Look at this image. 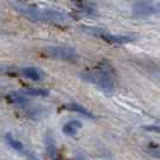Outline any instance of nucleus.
<instances>
[{
    "mask_svg": "<svg viewBox=\"0 0 160 160\" xmlns=\"http://www.w3.org/2000/svg\"><path fill=\"white\" fill-rule=\"evenodd\" d=\"M22 73H23L27 78L32 81H40L42 78V73H41L40 70L36 69V68H32V66L24 68L23 70H22Z\"/></svg>",
    "mask_w": 160,
    "mask_h": 160,
    "instance_id": "nucleus-8",
    "label": "nucleus"
},
{
    "mask_svg": "<svg viewBox=\"0 0 160 160\" xmlns=\"http://www.w3.org/2000/svg\"><path fill=\"white\" fill-rule=\"evenodd\" d=\"M143 129H146L147 131H155V132H159V127H144Z\"/></svg>",
    "mask_w": 160,
    "mask_h": 160,
    "instance_id": "nucleus-13",
    "label": "nucleus"
},
{
    "mask_svg": "<svg viewBox=\"0 0 160 160\" xmlns=\"http://www.w3.org/2000/svg\"><path fill=\"white\" fill-rule=\"evenodd\" d=\"M43 54L52 59H59L66 62H72L77 58L75 49L66 46H48L43 49Z\"/></svg>",
    "mask_w": 160,
    "mask_h": 160,
    "instance_id": "nucleus-3",
    "label": "nucleus"
},
{
    "mask_svg": "<svg viewBox=\"0 0 160 160\" xmlns=\"http://www.w3.org/2000/svg\"><path fill=\"white\" fill-rule=\"evenodd\" d=\"M12 6L19 15L34 21V22H45V23L64 24L70 21V17L62 11L52 8H41L35 6H28L21 2H12Z\"/></svg>",
    "mask_w": 160,
    "mask_h": 160,
    "instance_id": "nucleus-1",
    "label": "nucleus"
},
{
    "mask_svg": "<svg viewBox=\"0 0 160 160\" xmlns=\"http://www.w3.org/2000/svg\"><path fill=\"white\" fill-rule=\"evenodd\" d=\"M104 41L113 45H127L135 40V36L132 35H112V34H101L100 35Z\"/></svg>",
    "mask_w": 160,
    "mask_h": 160,
    "instance_id": "nucleus-5",
    "label": "nucleus"
},
{
    "mask_svg": "<svg viewBox=\"0 0 160 160\" xmlns=\"http://www.w3.org/2000/svg\"><path fill=\"white\" fill-rule=\"evenodd\" d=\"M6 141L8 142V144L15 149V151H17V152H22L23 151V144H22V142L21 141H18V140H16L15 137H12L10 134H8L6 135Z\"/></svg>",
    "mask_w": 160,
    "mask_h": 160,
    "instance_id": "nucleus-11",
    "label": "nucleus"
},
{
    "mask_svg": "<svg viewBox=\"0 0 160 160\" xmlns=\"http://www.w3.org/2000/svg\"><path fill=\"white\" fill-rule=\"evenodd\" d=\"M158 4L154 0H136L132 6V15L136 18H144L158 13Z\"/></svg>",
    "mask_w": 160,
    "mask_h": 160,
    "instance_id": "nucleus-4",
    "label": "nucleus"
},
{
    "mask_svg": "<svg viewBox=\"0 0 160 160\" xmlns=\"http://www.w3.org/2000/svg\"><path fill=\"white\" fill-rule=\"evenodd\" d=\"M6 99H8L10 102L15 105H18V106H22V105H25L28 102V100L24 98L21 93H17V92H12V93H8L6 95Z\"/></svg>",
    "mask_w": 160,
    "mask_h": 160,
    "instance_id": "nucleus-9",
    "label": "nucleus"
},
{
    "mask_svg": "<svg viewBox=\"0 0 160 160\" xmlns=\"http://www.w3.org/2000/svg\"><path fill=\"white\" fill-rule=\"evenodd\" d=\"M81 77L90 83L96 84L107 93H111L114 89V72L113 68L107 62H101L95 69L82 72Z\"/></svg>",
    "mask_w": 160,
    "mask_h": 160,
    "instance_id": "nucleus-2",
    "label": "nucleus"
},
{
    "mask_svg": "<svg viewBox=\"0 0 160 160\" xmlns=\"http://www.w3.org/2000/svg\"><path fill=\"white\" fill-rule=\"evenodd\" d=\"M22 93L27 94V95H32V96H47L48 95V90H46V89L32 88V87L24 88L23 90H22Z\"/></svg>",
    "mask_w": 160,
    "mask_h": 160,
    "instance_id": "nucleus-10",
    "label": "nucleus"
},
{
    "mask_svg": "<svg viewBox=\"0 0 160 160\" xmlns=\"http://www.w3.org/2000/svg\"><path fill=\"white\" fill-rule=\"evenodd\" d=\"M47 152L52 158H54V155H56V146L52 142V138H48L47 141Z\"/></svg>",
    "mask_w": 160,
    "mask_h": 160,
    "instance_id": "nucleus-12",
    "label": "nucleus"
},
{
    "mask_svg": "<svg viewBox=\"0 0 160 160\" xmlns=\"http://www.w3.org/2000/svg\"><path fill=\"white\" fill-rule=\"evenodd\" d=\"M63 108H64V110H68V111H71V112H77V113H80V114H83V116H86V117H88V118H94V114L90 112V111H88L86 107H83V106H81V105L75 104V102L64 105Z\"/></svg>",
    "mask_w": 160,
    "mask_h": 160,
    "instance_id": "nucleus-6",
    "label": "nucleus"
},
{
    "mask_svg": "<svg viewBox=\"0 0 160 160\" xmlns=\"http://www.w3.org/2000/svg\"><path fill=\"white\" fill-rule=\"evenodd\" d=\"M82 128V123L78 120H70L63 127V132L69 135V136H73L80 129Z\"/></svg>",
    "mask_w": 160,
    "mask_h": 160,
    "instance_id": "nucleus-7",
    "label": "nucleus"
}]
</instances>
